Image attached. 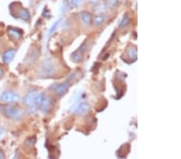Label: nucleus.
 Returning <instances> with one entry per match:
<instances>
[{
  "label": "nucleus",
  "mask_w": 181,
  "mask_h": 159,
  "mask_svg": "<svg viewBox=\"0 0 181 159\" xmlns=\"http://www.w3.org/2000/svg\"><path fill=\"white\" fill-rule=\"evenodd\" d=\"M38 93V90H36V89H32V90L29 91L24 98V105H26V106H29V105H32L35 101V98H36Z\"/></svg>",
  "instance_id": "obj_8"
},
{
  "label": "nucleus",
  "mask_w": 181,
  "mask_h": 159,
  "mask_svg": "<svg viewBox=\"0 0 181 159\" xmlns=\"http://www.w3.org/2000/svg\"><path fill=\"white\" fill-rule=\"evenodd\" d=\"M99 1L100 0H88V3H90V4H97V3H98Z\"/></svg>",
  "instance_id": "obj_22"
},
{
  "label": "nucleus",
  "mask_w": 181,
  "mask_h": 159,
  "mask_svg": "<svg viewBox=\"0 0 181 159\" xmlns=\"http://www.w3.org/2000/svg\"><path fill=\"white\" fill-rule=\"evenodd\" d=\"M37 108L38 107H36L34 105H29V106H28V113L30 115L35 114L36 113V111H37Z\"/></svg>",
  "instance_id": "obj_20"
},
{
  "label": "nucleus",
  "mask_w": 181,
  "mask_h": 159,
  "mask_svg": "<svg viewBox=\"0 0 181 159\" xmlns=\"http://www.w3.org/2000/svg\"><path fill=\"white\" fill-rule=\"evenodd\" d=\"M106 21V17L104 15L98 14L93 19V24L95 27H100Z\"/></svg>",
  "instance_id": "obj_12"
},
{
  "label": "nucleus",
  "mask_w": 181,
  "mask_h": 159,
  "mask_svg": "<svg viewBox=\"0 0 181 159\" xmlns=\"http://www.w3.org/2000/svg\"><path fill=\"white\" fill-rule=\"evenodd\" d=\"M7 34L12 40H19L23 36V31L19 29L9 27L7 30Z\"/></svg>",
  "instance_id": "obj_10"
},
{
  "label": "nucleus",
  "mask_w": 181,
  "mask_h": 159,
  "mask_svg": "<svg viewBox=\"0 0 181 159\" xmlns=\"http://www.w3.org/2000/svg\"><path fill=\"white\" fill-rule=\"evenodd\" d=\"M60 23H61V20H60V19L57 21V22L55 23L54 24H53V26L52 27V28H50V30H49V31H48V36H50L51 35H52L55 32V31H56V30H57V28H58L59 26H60Z\"/></svg>",
  "instance_id": "obj_19"
},
{
  "label": "nucleus",
  "mask_w": 181,
  "mask_h": 159,
  "mask_svg": "<svg viewBox=\"0 0 181 159\" xmlns=\"http://www.w3.org/2000/svg\"><path fill=\"white\" fill-rule=\"evenodd\" d=\"M56 73V69L54 63L51 59H45L40 66V76L43 78H49L54 77Z\"/></svg>",
  "instance_id": "obj_2"
},
{
  "label": "nucleus",
  "mask_w": 181,
  "mask_h": 159,
  "mask_svg": "<svg viewBox=\"0 0 181 159\" xmlns=\"http://www.w3.org/2000/svg\"><path fill=\"white\" fill-rule=\"evenodd\" d=\"M2 113L6 118L12 121H20L24 117V111L17 106L12 105H7L3 107Z\"/></svg>",
  "instance_id": "obj_1"
},
{
  "label": "nucleus",
  "mask_w": 181,
  "mask_h": 159,
  "mask_svg": "<svg viewBox=\"0 0 181 159\" xmlns=\"http://www.w3.org/2000/svg\"><path fill=\"white\" fill-rule=\"evenodd\" d=\"M0 110H1V107H0Z\"/></svg>",
  "instance_id": "obj_25"
},
{
  "label": "nucleus",
  "mask_w": 181,
  "mask_h": 159,
  "mask_svg": "<svg viewBox=\"0 0 181 159\" xmlns=\"http://www.w3.org/2000/svg\"><path fill=\"white\" fill-rule=\"evenodd\" d=\"M130 23H131V19L129 17L128 14H125V15L123 16V19L121 21V23L119 25V27L122 29L125 28V27H127L129 24H130Z\"/></svg>",
  "instance_id": "obj_14"
},
{
  "label": "nucleus",
  "mask_w": 181,
  "mask_h": 159,
  "mask_svg": "<svg viewBox=\"0 0 181 159\" xmlns=\"http://www.w3.org/2000/svg\"><path fill=\"white\" fill-rule=\"evenodd\" d=\"M119 4V0H106V6L107 8L114 9Z\"/></svg>",
  "instance_id": "obj_16"
},
{
  "label": "nucleus",
  "mask_w": 181,
  "mask_h": 159,
  "mask_svg": "<svg viewBox=\"0 0 181 159\" xmlns=\"http://www.w3.org/2000/svg\"><path fill=\"white\" fill-rule=\"evenodd\" d=\"M94 7V11L97 12V14H102V13L106 12V11L107 6H106V4H95Z\"/></svg>",
  "instance_id": "obj_17"
},
{
  "label": "nucleus",
  "mask_w": 181,
  "mask_h": 159,
  "mask_svg": "<svg viewBox=\"0 0 181 159\" xmlns=\"http://www.w3.org/2000/svg\"><path fill=\"white\" fill-rule=\"evenodd\" d=\"M86 50V45L84 44L71 55V60L74 63H80L83 61V55Z\"/></svg>",
  "instance_id": "obj_5"
},
{
  "label": "nucleus",
  "mask_w": 181,
  "mask_h": 159,
  "mask_svg": "<svg viewBox=\"0 0 181 159\" xmlns=\"http://www.w3.org/2000/svg\"><path fill=\"white\" fill-rule=\"evenodd\" d=\"M69 87H70V84H69V81H64V83H61L60 85H57L56 88L55 89L56 95L58 97H62L68 92Z\"/></svg>",
  "instance_id": "obj_7"
},
{
  "label": "nucleus",
  "mask_w": 181,
  "mask_h": 159,
  "mask_svg": "<svg viewBox=\"0 0 181 159\" xmlns=\"http://www.w3.org/2000/svg\"><path fill=\"white\" fill-rule=\"evenodd\" d=\"M128 56L131 61H136L137 60V50L136 48H130L128 50Z\"/></svg>",
  "instance_id": "obj_18"
},
{
  "label": "nucleus",
  "mask_w": 181,
  "mask_h": 159,
  "mask_svg": "<svg viewBox=\"0 0 181 159\" xmlns=\"http://www.w3.org/2000/svg\"><path fill=\"white\" fill-rule=\"evenodd\" d=\"M3 135H4V129L2 127L0 126V139L3 137Z\"/></svg>",
  "instance_id": "obj_23"
},
{
  "label": "nucleus",
  "mask_w": 181,
  "mask_h": 159,
  "mask_svg": "<svg viewBox=\"0 0 181 159\" xmlns=\"http://www.w3.org/2000/svg\"><path fill=\"white\" fill-rule=\"evenodd\" d=\"M3 75H4V71H3V69H1V68H0V79L2 78V77H3Z\"/></svg>",
  "instance_id": "obj_24"
},
{
  "label": "nucleus",
  "mask_w": 181,
  "mask_h": 159,
  "mask_svg": "<svg viewBox=\"0 0 181 159\" xmlns=\"http://www.w3.org/2000/svg\"><path fill=\"white\" fill-rule=\"evenodd\" d=\"M18 17L24 21H29L30 13L27 9L21 8V10H19V12H18Z\"/></svg>",
  "instance_id": "obj_13"
},
{
  "label": "nucleus",
  "mask_w": 181,
  "mask_h": 159,
  "mask_svg": "<svg viewBox=\"0 0 181 159\" xmlns=\"http://www.w3.org/2000/svg\"><path fill=\"white\" fill-rule=\"evenodd\" d=\"M53 106H54L53 99L51 97H46L45 96V97L43 100L42 103L40 105L39 108H40V111L43 114H48V113H50Z\"/></svg>",
  "instance_id": "obj_4"
},
{
  "label": "nucleus",
  "mask_w": 181,
  "mask_h": 159,
  "mask_svg": "<svg viewBox=\"0 0 181 159\" xmlns=\"http://www.w3.org/2000/svg\"><path fill=\"white\" fill-rule=\"evenodd\" d=\"M80 18L81 19V22L83 23V24L85 25V26L88 27L92 24L93 16L91 13L84 10V11L80 13Z\"/></svg>",
  "instance_id": "obj_9"
},
{
  "label": "nucleus",
  "mask_w": 181,
  "mask_h": 159,
  "mask_svg": "<svg viewBox=\"0 0 181 159\" xmlns=\"http://www.w3.org/2000/svg\"><path fill=\"white\" fill-rule=\"evenodd\" d=\"M83 2H84V0H71L70 5L72 7H78L82 4Z\"/></svg>",
  "instance_id": "obj_21"
},
{
  "label": "nucleus",
  "mask_w": 181,
  "mask_h": 159,
  "mask_svg": "<svg viewBox=\"0 0 181 159\" xmlns=\"http://www.w3.org/2000/svg\"><path fill=\"white\" fill-rule=\"evenodd\" d=\"M20 100L19 95L11 90H6L1 94L0 101L6 104H15Z\"/></svg>",
  "instance_id": "obj_3"
},
{
  "label": "nucleus",
  "mask_w": 181,
  "mask_h": 159,
  "mask_svg": "<svg viewBox=\"0 0 181 159\" xmlns=\"http://www.w3.org/2000/svg\"><path fill=\"white\" fill-rule=\"evenodd\" d=\"M89 111H90V105L87 102L84 101V102H80V104L77 105L76 108L75 109L74 113L77 116H83V115L87 114Z\"/></svg>",
  "instance_id": "obj_6"
},
{
  "label": "nucleus",
  "mask_w": 181,
  "mask_h": 159,
  "mask_svg": "<svg viewBox=\"0 0 181 159\" xmlns=\"http://www.w3.org/2000/svg\"><path fill=\"white\" fill-rule=\"evenodd\" d=\"M16 54V50L15 49H8L6 50L5 52L3 53V56H2V61H3L4 64H10L11 62V61L14 59L15 56Z\"/></svg>",
  "instance_id": "obj_11"
},
{
  "label": "nucleus",
  "mask_w": 181,
  "mask_h": 159,
  "mask_svg": "<svg viewBox=\"0 0 181 159\" xmlns=\"http://www.w3.org/2000/svg\"><path fill=\"white\" fill-rule=\"evenodd\" d=\"M44 97H45V93H38V94H37V96L36 97V98H35V101L32 105H36V107H39L40 106V104L42 103V101H43V100L44 99Z\"/></svg>",
  "instance_id": "obj_15"
}]
</instances>
